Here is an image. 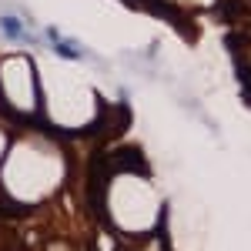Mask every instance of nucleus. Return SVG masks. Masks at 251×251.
I'll return each instance as SVG.
<instances>
[{
	"label": "nucleus",
	"mask_w": 251,
	"mask_h": 251,
	"mask_svg": "<svg viewBox=\"0 0 251 251\" xmlns=\"http://www.w3.org/2000/svg\"><path fill=\"white\" fill-rule=\"evenodd\" d=\"M0 30H3L7 40H27V44H34V37L24 30V24L17 17H0Z\"/></svg>",
	"instance_id": "nucleus-1"
},
{
	"label": "nucleus",
	"mask_w": 251,
	"mask_h": 251,
	"mask_svg": "<svg viewBox=\"0 0 251 251\" xmlns=\"http://www.w3.org/2000/svg\"><path fill=\"white\" fill-rule=\"evenodd\" d=\"M54 54L64 60H80L84 57V47H80L77 40H67V37H57L54 40Z\"/></svg>",
	"instance_id": "nucleus-2"
},
{
	"label": "nucleus",
	"mask_w": 251,
	"mask_h": 251,
	"mask_svg": "<svg viewBox=\"0 0 251 251\" xmlns=\"http://www.w3.org/2000/svg\"><path fill=\"white\" fill-rule=\"evenodd\" d=\"M44 34H47V40H57V37H60V30H57V27H47Z\"/></svg>",
	"instance_id": "nucleus-3"
}]
</instances>
